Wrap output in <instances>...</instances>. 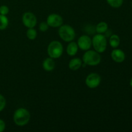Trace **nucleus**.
<instances>
[{
	"label": "nucleus",
	"instance_id": "1",
	"mask_svg": "<svg viewBox=\"0 0 132 132\" xmlns=\"http://www.w3.org/2000/svg\"><path fill=\"white\" fill-rule=\"evenodd\" d=\"M30 120V113L27 109L19 108L14 112L13 115V121L18 126H24L27 125Z\"/></svg>",
	"mask_w": 132,
	"mask_h": 132
},
{
	"label": "nucleus",
	"instance_id": "2",
	"mask_svg": "<svg viewBox=\"0 0 132 132\" xmlns=\"http://www.w3.org/2000/svg\"><path fill=\"white\" fill-rule=\"evenodd\" d=\"M82 61L86 65L95 67L100 64L101 56L99 52L90 49L85 51V53L82 55Z\"/></svg>",
	"mask_w": 132,
	"mask_h": 132
},
{
	"label": "nucleus",
	"instance_id": "3",
	"mask_svg": "<svg viewBox=\"0 0 132 132\" xmlns=\"http://www.w3.org/2000/svg\"><path fill=\"white\" fill-rule=\"evenodd\" d=\"M58 34L59 37L65 42H70L76 37V31L74 28L69 24H62L59 27Z\"/></svg>",
	"mask_w": 132,
	"mask_h": 132
},
{
	"label": "nucleus",
	"instance_id": "4",
	"mask_svg": "<svg viewBox=\"0 0 132 132\" xmlns=\"http://www.w3.org/2000/svg\"><path fill=\"white\" fill-rule=\"evenodd\" d=\"M92 43L94 50L99 52V54L104 52L106 50L107 39L104 35L101 34L94 35L92 39Z\"/></svg>",
	"mask_w": 132,
	"mask_h": 132
},
{
	"label": "nucleus",
	"instance_id": "5",
	"mask_svg": "<svg viewBox=\"0 0 132 132\" xmlns=\"http://www.w3.org/2000/svg\"><path fill=\"white\" fill-rule=\"evenodd\" d=\"M63 50L64 48L61 43L59 41H52L48 45V55L54 59H58L63 55Z\"/></svg>",
	"mask_w": 132,
	"mask_h": 132
},
{
	"label": "nucleus",
	"instance_id": "6",
	"mask_svg": "<svg viewBox=\"0 0 132 132\" xmlns=\"http://www.w3.org/2000/svg\"><path fill=\"white\" fill-rule=\"evenodd\" d=\"M101 82V77L97 73H91L87 76L85 79V84L89 88L94 89L97 88Z\"/></svg>",
	"mask_w": 132,
	"mask_h": 132
},
{
	"label": "nucleus",
	"instance_id": "7",
	"mask_svg": "<svg viewBox=\"0 0 132 132\" xmlns=\"http://www.w3.org/2000/svg\"><path fill=\"white\" fill-rule=\"evenodd\" d=\"M22 22L23 25L27 28H34L37 23V18L32 12H27L22 16Z\"/></svg>",
	"mask_w": 132,
	"mask_h": 132
},
{
	"label": "nucleus",
	"instance_id": "8",
	"mask_svg": "<svg viewBox=\"0 0 132 132\" xmlns=\"http://www.w3.org/2000/svg\"><path fill=\"white\" fill-rule=\"evenodd\" d=\"M46 22L49 27L59 28L63 24V19L59 14L54 13L48 15Z\"/></svg>",
	"mask_w": 132,
	"mask_h": 132
},
{
	"label": "nucleus",
	"instance_id": "9",
	"mask_svg": "<svg viewBox=\"0 0 132 132\" xmlns=\"http://www.w3.org/2000/svg\"><path fill=\"white\" fill-rule=\"evenodd\" d=\"M77 43L79 48L83 51L90 50L92 46V38L88 35H82L80 36L77 40Z\"/></svg>",
	"mask_w": 132,
	"mask_h": 132
},
{
	"label": "nucleus",
	"instance_id": "10",
	"mask_svg": "<svg viewBox=\"0 0 132 132\" xmlns=\"http://www.w3.org/2000/svg\"><path fill=\"white\" fill-rule=\"evenodd\" d=\"M111 57L112 60L117 63H121L125 61L126 55L122 50L119 48H114L111 52Z\"/></svg>",
	"mask_w": 132,
	"mask_h": 132
},
{
	"label": "nucleus",
	"instance_id": "11",
	"mask_svg": "<svg viewBox=\"0 0 132 132\" xmlns=\"http://www.w3.org/2000/svg\"><path fill=\"white\" fill-rule=\"evenodd\" d=\"M42 66L44 70H45L46 72H52L55 68V63L54 59L49 57L44 59Z\"/></svg>",
	"mask_w": 132,
	"mask_h": 132
},
{
	"label": "nucleus",
	"instance_id": "12",
	"mask_svg": "<svg viewBox=\"0 0 132 132\" xmlns=\"http://www.w3.org/2000/svg\"><path fill=\"white\" fill-rule=\"evenodd\" d=\"M82 61L79 57H75L71 59L68 63V67L72 71H77L82 67Z\"/></svg>",
	"mask_w": 132,
	"mask_h": 132
},
{
	"label": "nucleus",
	"instance_id": "13",
	"mask_svg": "<svg viewBox=\"0 0 132 132\" xmlns=\"http://www.w3.org/2000/svg\"><path fill=\"white\" fill-rule=\"evenodd\" d=\"M79 47L77 43L73 41L69 42L67 47V53L69 56H75L78 52Z\"/></svg>",
	"mask_w": 132,
	"mask_h": 132
},
{
	"label": "nucleus",
	"instance_id": "14",
	"mask_svg": "<svg viewBox=\"0 0 132 132\" xmlns=\"http://www.w3.org/2000/svg\"><path fill=\"white\" fill-rule=\"evenodd\" d=\"M121 39L118 35L112 34L110 36L109 38V44L110 46L113 48H117L120 45Z\"/></svg>",
	"mask_w": 132,
	"mask_h": 132
},
{
	"label": "nucleus",
	"instance_id": "15",
	"mask_svg": "<svg viewBox=\"0 0 132 132\" xmlns=\"http://www.w3.org/2000/svg\"><path fill=\"white\" fill-rule=\"evenodd\" d=\"M108 30V25L107 23L104 21L99 22L97 26L95 27V32L97 34H103L105 33L107 30Z\"/></svg>",
	"mask_w": 132,
	"mask_h": 132
},
{
	"label": "nucleus",
	"instance_id": "16",
	"mask_svg": "<svg viewBox=\"0 0 132 132\" xmlns=\"http://www.w3.org/2000/svg\"><path fill=\"white\" fill-rule=\"evenodd\" d=\"M9 21L6 15L0 14V30H4L8 27Z\"/></svg>",
	"mask_w": 132,
	"mask_h": 132
},
{
	"label": "nucleus",
	"instance_id": "17",
	"mask_svg": "<svg viewBox=\"0 0 132 132\" xmlns=\"http://www.w3.org/2000/svg\"><path fill=\"white\" fill-rule=\"evenodd\" d=\"M26 34H27V37L28 39L33 41V40L36 39L37 37V32L34 28H29L27 30Z\"/></svg>",
	"mask_w": 132,
	"mask_h": 132
},
{
	"label": "nucleus",
	"instance_id": "18",
	"mask_svg": "<svg viewBox=\"0 0 132 132\" xmlns=\"http://www.w3.org/2000/svg\"><path fill=\"white\" fill-rule=\"evenodd\" d=\"M106 2L112 8L118 9L122 6L124 0H106Z\"/></svg>",
	"mask_w": 132,
	"mask_h": 132
},
{
	"label": "nucleus",
	"instance_id": "19",
	"mask_svg": "<svg viewBox=\"0 0 132 132\" xmlns=\"http://www.w3.org/2000/svg\"><path fill=\"white\" fill-rule=\"evenodd\" d=\"M6 104V101L5 97L0 94V112H2L5 108Z\"/></svg>",
	"mask_w": 132,
	"mask_h": 132
},
{
	"label": "nucleus",
	"instance_id": "20",
	"mask_svg": "<svg viewBox=\"0 0 132 132\" xmlns=\"http://www.w3.org/2000/svg\"><path fill=\"white\" fill-rule=\"evenodd\" d=\"M49 27H49L48 24H47L46 22H41L39 24V30L41 31V32H46V31L48 30Z\"/></svg>",
	"mask_w": 132,
	"mask_h": 132
},
{
	"label": "nucleus",
	"instance_id": "21",
	"mask_svg": "<svg viewBox=\"0 0 132 132\" xmlns=\"http://www.w3.org/2000/svg\"><path fill=\"white\" fill-rule=\"evenodd\" d=\"M9 13V8L6 5H1L0 6V14L6 15Z\"/></svg>",
	"mask_w": 132,
	"mask_h": 132
},
{
	"label": "nucleus",
	"instance_id": "22",
	"mask_svg": "<svg viewBox=\"0 0 132 132\" xmlns=\"http://www.w3.org/2000/svg\"><path fill=\"white\" fill-rule=\"evenodd\" d=\"M6 128V124L5 122L3 119H0V132H3L5 131Z\"/></svg>",
	"mask_w": 132,
	"mask_h": 132
},
{
	"label": "nucleus",
	"instance_id": "23",
	"mask_svg": "<svg viewBox=\"0 0 132 132\" xmlns=\"http://www.w3.org/2000/svg\"><path fill=\"white\" fill-rule=\"evenodd\" d=\"M130 86H131V87L132 88V77H131V80H130Z\"/></svg>",
	"mask_w": 132,
	"mask_h": 132
}]
</instances>
